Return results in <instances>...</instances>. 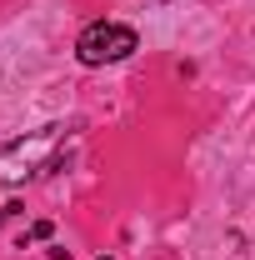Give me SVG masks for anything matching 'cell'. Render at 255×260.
<instances>
[{"mask_svg": "<svg viewBox=\"0 0 255 260\" xmlns=\"http://www.w3.org/2000/svg\"><path fill=\"white\" fill-rule=\"evenodd\" d=\"M75 125H45L30 130V135H15L0 145V185H20V180H35V175H50L60 165V150L70 145Z\"/></svg>", "mask_w": 255, "mask_h": 260, "instance_id": "obj_1", "label": "cell"}, {"mask_svg": "<svg viewBox=\"0 0 255 260\" xmlns=\"http://www.w3.org/2000/svg\"><path fill=\"white\" fill-rule=\"evenodd\" d=\"M135 50H140V35L130 25H115V20H95L75 40V60L80 65H115L125 55H135Z\"/></svg>", "mask_w": 255, "mask_h": 260, "instance_id": "obj_2", "label": "cell"}, {"mask_svg": "<svg viewBox=\"0 0 255 260\" xmlns=\"http://www.w3.org/2000/svg\"><path fill=\"white\" fill-rule=\"evenodd\" d=\"M45 235H50V220H35V225L25 230V240H45Z\"/></svg>", "mask_w": 255, "mask_h": 260, "instance_id": "obj_3", "label": "cell"}, {"mask_svg": "<svg viewBox=\"0 0 255 260\" xmlns=\"http://www.w3.org/2000/svg\"><path fill=\"white\" fill-rule=\"evenodd\" d=\"M15 215H20V205H15V200H5V205H0V225H5V220H15Z\"/></svg>", "mask_w": 255, "mask_h": 260, "instance_id": "obj_4", "label": "cell"}, {"mask_svg": "<svg viewBox=\"0 0 255 260\" xmlns=\"http://www.w3.org/2000/svg\"><path fill=\"white\" fill-rule=\"evenodd\" d=\"M100 260H110V255H100Z\"/></svg>", "mask_w": 255, "mask_h": 260, "instance_id": "obj_5", "label": "cell"}]
</instances>
